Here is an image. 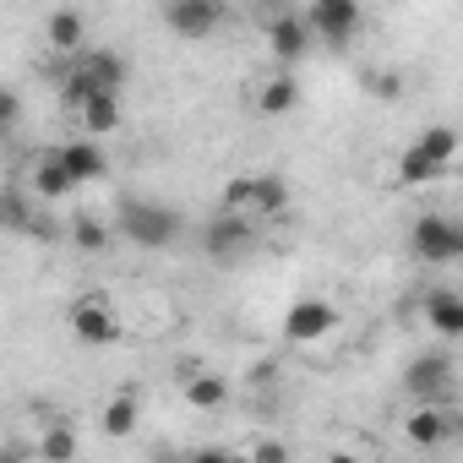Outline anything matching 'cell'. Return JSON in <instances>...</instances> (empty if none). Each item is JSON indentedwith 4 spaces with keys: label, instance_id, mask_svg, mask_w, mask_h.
Wrapping results in <instances>:
<instances>
[{
    "label": "cell",
    "instance_id": "277c9868",
    "mask_svg": "<svg viewBox=\"0 0 463 463\" xmlns=\"http://www.w3.org/2000/svg\"><path fill=\"white\" fill-rule=\"evenodd\" d=\"M202 251L213 262H241V257H251L257 251V218H246L235 207H218L207 218V229H202Z\"/></svg>",
    "mask_w": 463,
    "mask_h": 463
},
{
    "label": "cell",
    "instance_id": "ffe728a7",
    "mask_svg": "<svg viewBox=\"0 0 463 463\" xmlns=\"http://www.w3.org/2000/svg\"><path fill=\"white\" fill-rule=\"evenodd\" d=\"M425 322L436 338H463V300L458 289H430L425 295Z\"/></svg>",
    "mask_w": 463,
    "mask_h": 463
},
{
    "label": "cell",
    "instance_id": "ac0fdd59",
    "mask_svg": "<svg viewBox=\"0 0 463 463\" xmlns=\"http://www.w3.org/2000/svg\"><path fill=\"white\" fill-rule=\"evenodd\" d=\"M77 120H82V131L88 137H109V131H120V93H104V88H93L82 104H77Z\"/></svg>",
    "mask_w": 463,
    "mask_h": 463
},
{
    "label": "cell",
    "instance_id": "d6986e66",
    "mask_svg": "<svg viewBox=\"0 0 463 463\" xmlns=\"http://www.w3.org/2000/svg\"><path fill=\"white\" fill-rule=\"evenodd\" d=\"M44 39H50V50H55V55H77V50H82V39H88V17H82L77 6H55V12H50V23H44Z\"/></svg>",
    "mask_w": 463,
    "mask_h": 463
},
{
    "label": "cell",
    "instance_id": "9a60e30c",
    "mask_svg": "<svg viewBox=\"0 0 463 463\" xmlns=\"http://www.w3.org/2000/svg\"><path fill=\"white\" fill-rule=\"evenodd\" d=\"M55 158L66 164V175H71L77 185H93V180L109 175V158H104V147H99L93 137H71V142H61Z\"/></svg>",
    "mask_w": 463,
    "mask_h": 463
},
{
    "label": "cell",
    "instance_id": "2e32d148",
    "mask_svg": "<svg viewBox=\"0 0 463 463\" xmlns=\"http://www.w3.org/2000/svg\"><path fill=\"white\" fill-rule=\"evenodd\" d=\"M452 403H414V414L403 420V436L414 441V447H441L447 436H452Z\"/></svg>",
    "mask_w": 463,
    "mask_h": 463
},
{
    "label": "cell",
    "instance_id": "484cf974",
    "mask_svg": "<svg viewBox=\"0 0 463 463\" xmlns=\"http://www.w3.org/2000/svg\"><path fill=\"white\" fill-rule=\"evenodd\" d=\"M365 93H376V99H398L403 82H398V71H376V77H365Z\"/></svg>",
    "mask_w": 463,
    "mask_h": 463
},
{
    "label": "cell",
    "instance_id": "603a6c76",
    "mask_svg": "<svg viewBox=\"0 0 463 463\" xmlns=\"http://www.w3.org/2000/svg\"><path fill=\"white\" fill-rule=\"evenodd\" d=\"M137 420H142V409H137V398H131V392H120V398H109V403L99 409L104 436H131V430H137Z\"/></svg>",
    "mask_w": 463,
    "mask_h": 463
},
{
    "label": "cell",
    "instance_id": "4316f807",
    "mask_svg": "<svg viewBox=\"0 0 463 463\" xmlns=\"http://www.w3.org/2000/svg\"><path fill=\"white\" fill-rule=\"evenodd\" d=\"M246 458H257V463H284L289 447H284V441H257V447H246Z\"/></svg>",
    "mask_w": 463,
    "mask_h": 463
},
{
    "label": "cell",
    "instance_id": "5bb4252c",
    "mask_svg": "<svg viewBox=\"0 0 463 463\" xmlns=\"http://www.w3.org/2000/svg\"><path fill=\"white\" fill-rule=\"evenodd\" d=\"M28 196H33V202H44V207H50V202H66V196H77V180L66 175V164L55 158V147L33 158V169H28Z\"/></svg>",
    "mask_w": 463,
    "mask_h": 463
},
{
    "label": "cell",
    "instance_id": "7a4b0ae2",
    "mask_svg": "<svg viewBox=\"0 0 463 463\" xmlns=\"http://www.w3.org/2000/svg\"><path fill=\"white\" fill-rule=\"evenodd\" d=\"M452 158H458V131H452V126H425V131L403 147L398 180H403V185H430V180H441V175L452 169Z\"/></svg>",
    "mask_w": 463,
    "mask_h": 463
},
{
    "label": "cell",
    "instance_id": "44dd1931",
    "mask_svg": "<svg viewBox=\"0 0 463 463\" xmlns=\"http://www.w3.org/2000/svg\"><path fill=\"white\" fill-rule=\"evenodd\" d=\"M66 241H71V251L99 257V251H109V223H104V218H93V213H77V218L66 223Z\"/></svg>",
    "mask_w": 463,
    "mask_h": 463
},
{
    "label": "cell",
    "instance_id": "9c48e42d",
    "mask_svg": "<svg viewBox=\"0 0 463 463\" xmlns=\"http://www.w3.org/2000/svg\"><path fill=\"white\" fill-rule=\"evenodd\" d=\"M306 28L311 39H327V50H349V39L360 33V0H311Z\"/></svg>",
    "mask_w": 463,
    "mask_h": 463
},
{
    "label": "cell",
    "instance_id": "d4e9b609",
    "mask_svg": "<svg viewBox=\"0 0 463 463\" xmlns=\"http://www.w3.org/2000/svg\"><path fill=\"white\" fill-rule=\"evenodd\" d=\"M17 120H23V93L0 82V142H6V137L17 131Z\"/></svg>",
    "mask_w": 463,
    "mask_h": 463
},
{
    "label": "cell",
    "instance_id": "4fadbf2b",
    "mask_svg": "<svg viewBox=\"0 0 463 463\" xmlns=\"http://www.w3.org/2000/svg\"><path fill=\"white\" fill-rule=\"evenodd\" d=\"M268 50H273V61L279 66H300L306 61V50H311V28H306V17H295V12H279L273 23H268Z\"/></svg>",
    "mask_w": 463,
    "mask_h": 463
},
{
    "label": "cell",
    "instance_id": "e0dca14e",
    "mask_svg": "<svg viewBox=\"0 0 463 463\" xmlns=\"http://www.w3.org/2000/svg\"><path fill=\"white\" fill-rule=\"evenodd\" d=\"M295 104H300V82H295L289 66H279V71L262 82V93H257V115H262V120H284Z\"/></svg>",
    "mask_w": 463,
    "mask_h": 463
},
{
    "label": "cell",
    "instance_id": "6da1fadb",
    "mask_svg": "<svg viewBox=\"0 0 463 463\" xmlns=\"http://www.w3.org/2000/svg\"><path fill=\"white\" fill-rule=\"evenodd\" d=\"M115 229H120L131 246H142V251H169V246L180 241V213L164 207V202L120 196V207H115Z\"/></svg>",
    "mask_w": 463,
    "mask_h": 463
},
{
    "label": "cell",
    "instance_id": "8fae6325",
    "mask_svg": "<svg viewBox=\"0 0 463 463\" xmlns=\"http://www.w3.org/2000/svg\"><path fill=\"white\" fill-rule=\"evenodd\" d=\"M44 202H33L28 196V185H6L0 191V229L6 235H33V241H55V229L44 223V213H39Z\"/></svg>",
    "mask_w": 463,
    "mask_h": 463
},
{
    "label": "cell",
    "instance_id": "30bf717a",
    "mask_svg": "<svg viewBox=\"0 0 463 463\" xmlns=\"http://www.w3.org/2000/svg\"><path fill=\"white\" fill-rule=\"evenodd\" d=\"M333 333H338V311L327 300H317V295H306V300H295L284 311V338L289 344H322Z\"/></svg>",
    "mask_w": 463,
    "mask_h": 463
},
{
    "label": "cell",
    "instance_id": "cb8c5ba5",
    "mask_svg": "<svg viewBox=\"0 0 463 463\" xmlns=\"http://www.w3.org/2000/svg\"><path fill=\"white\" fill-rule=\"evenodd\" d=\"M77 447H82V441H77V430H71V425H50V430H44V441H39L33 452H39V458H71Z\"/></svg>",
    "mask_w": 463,
    "mask_h": 463
},
{
    "label": "cell",
    "instance_id": "8992f818",
    "mask_svg": "<svg viewBox=\"0 0 463 463\" xmlns=\"http://www.w3.org/2000/svg\"><path fill=\"white\" fill-rule=\"evenodd\" d=\"M403 392H409L414 403H452V392H458V365H452L447 354H420V360L403 365Z\"/></svg>",
    "mask_w": 463,
    "mask_h": 463
},
{
    "label": "cell",
    "instance_id": "52a82bcc",
    "mask_svg": "<svg viewBox=\"0 0 463 463\" xmlns=\"http://www.w3.org/2000/svg\"><path fill=\"white\" fill-rule=\"evenodd\" d=\"M66 327H71V338L77 344H88V349H109V344H120V317H115V306L109 300H99V295H82L71 311H66Z\"/></svg>",
    "mask_w": 463,
    "mask_h": 463
},
{
    "label": "cell",
    "instance_id": "3957f363",
    "mask_svg": "<svg viewBox=\"0 0 463 463\" xmlns=\"http://www.w3.org/2000/svg\"><path fill=\"white\" fill-rule=\"evenodd\" d=\"M218 207H235V213H246V218H279L284 207H289V180L284 175H235L223 185V196H218Z\"/></svg>",
    "mask_w": 463,
    "mask_h": 463
},
{
    "label": "cell",
    "instance_id": "5b68a950",
    "mask_svg": "<svg viewBox=\"0 0 463 463\" xmlns=\"http://www.w3.org/2000/svg\"><path fill=\"white\" fill-rule=\"evenodd\" d=\"M409 251L420 257V262H458L463 257V223L458 218H447V213H420L414 223H409Z\"/></svg>",
    "mask_w": 463,
    "mask_h": 463
},
{
    "label": "cell",
    "instance_id": "7402d4cb",
    "mask_svg": "<svg viewBox=\"0 0 463 463\" xmlns=\"http://www.w3.org/2000/svg\"><path fill=\"white\" fill-rule=\"evenodd\" d=\"M185 403L191 409H223L229 403V382L218 376V371H196V376H185Z\"/></svg>",
    "mask_w": 463,
    "mask_h": 463
},
{
    "label": "cell",
    "instance_id": "ba28073f",
    "mask_svg": "<svg viewBox=\"0 0 463 463\" xmlns=\"http://www.w3.org/2000/svg\"><path fill=\"white\" fill-rule=\"evenodd\" d=\"M223 0H164V28L175 33V39H213L218 28H223Z\"/></svg>",
    "mask_w": 463,
    "mask_h": 463
},
{
    "label": "cell",
    "instance_id": "7c38bea8",
    "mask_svg": "<svg viewBox=\"0 0 463 463\" xmlns=\"http://www.w3.org/2000/svg\"><path fill=\"white\" fill-rule=\"evenodd\" d=\"M66 66L88 88H104V93H120L126 88V55H115V50H77V55H66Z\"/></svg>",
    "mask_w": 463,
    "mask_h": 463
}]
</instances>
